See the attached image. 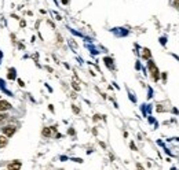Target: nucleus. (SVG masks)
Segmentation results:
<instances>
[{
  "mask_svg": "<svg viewBox=\"0 0 179 170\" xmlns=\"http://www.w3.org/2000/svg\"><path fill=\"white\" fill-rule=\"evenodd\" d=\"M22 165H21V162H11V163H8L7 165V169H19Z\"/></svg>",
  "mask_w": 179,
  "mask_h": 170,
  "instance_id": "nucleus-6",
  "label": "nucleus"
},
{
  "mask_svg": "<svg viewBox=\"0 0 179 170\" xmlns=\"http://www.w3.org/2000/svg\"><path fill=\"white\" fill-rule=\"evenodd\" d=\"M72 87H73V88H74V89H76V90H80V85L77 84L76 81H73V82H72Z\"/></svg>",
  "mask_w": 179,
  "mask_h": 170,
  "instance_id": "nucleus-10",
  "label": "nucleus"
},
{
  "mask_svg": "<svg viewBox=\"0 0 179 170\" xmlns=\"http://www.w3.org/2000/svg\"><path fill=\"white\" fill-rule=\"evenodd\" d=\"M13 108V106H11L8 101L6 100H0V111H8V110Z\"/></svg>",
  "mask_w": 179,
  "mask_h": 170,
  "instance_id": "nucleus-3",
  "label": "nucleus"
},
{
  "mask_svg": "<svg viewBox=\"0 0 179 170\" xmlns=\"http://www.w3.org/2000/svg\"><path fill=\"white\" fill-rule=\"evenodd\" d=\"M2 132H3V134H6L7 137H13L17 132V128L14 125H7L2 129Z\"/></svg>",
  "mask_w": 179,
  "mask_h": 170,
  "instance_id": "nucleus-2",
  "label": "nucleus"
},
{
  "mask_svg": "<svg viewBox=\"0 0 179 170\" xmlns=\"http://www.w3.org/2000/svg\"><path fill=\"white\" fill-rule=\"evenodd\" d=\"M7 144H8V137L6 134H2L0 136V148H4Z\"/></svg>",
  "mask_w": 179,
  "mask_h": 170,
  "instance_id": "nucleus-5",
  "label": "nucleus"
},
{
  "mask_svg": "<svg viewBox=\"0 0 179 170\" xmlns=\"http://www.w3.org/2000/svg\"><path fill=\"white\" fill-rule=\"evenodd\" d=\"M62 3H65V4H66V3H68V0H62Z\"/></svg>",
  "mask_w": 179,
  "mask_h": 170,
  "instance_id": "nucleus-14",
  "label": "nucleus"
},
{
  "mask_svg": "<svg viewBox=\"0 0 179 170\" xmlns=\"http://www.w3.org/2000/svg\"><path fill=\"white\" fill-rule=\"evenodd\" d=\"M8 118V114L7 112H4V111H0V123H3L6 119Z\"/></svg>",
  "mask_w": 179,
  "mask_h": 170,
  "instance_id": "nucleus-8",
  "label": "nucleus"
},
{
  "mask_svg": "<svg viewBox=\"0 0 179 170\" xmlns=\"http://www.w3.org/2000/svg\"><path fill=\"white\" fill-rule=\"evenodd\" d=\"M72 110H73V112H76V114H79V112H80V110L77 108L76 106H72Z\"/></svg>",
  "mask_w": 179,
  "mask_h": 170,
  "instance_id": "nucleus-11",
  "label": "nucleus"
},
{
  "mask_svg": "<svg viewBox=\"0 0 179 170\" xmlns=\"http://www.w3.org/2000/svg\"><path fill=\"white\" fill-rule=\"evenodd\" d=\"M8 78H10V80H15V74H14V70H13V69H10V73H8Z\"/></svg>",
  "mask_w": 179,
  "mask_h": 170,
  "instance_id": "nucleus-9",
  "label": "nucleus"
},
{
  "mask_svg": "<svg viewBox=\"0 0 179 170\" xmlns=\"http://www.w3.org/2000/svg\"><path fill=\"white\" fill-rule=\"evenodd\" d=\"M149 71H150V74H151V77H153L154 81H158V78H160V71H158L157 66L154 65V62H153L151 59H149Z\"/></svg>",
  "mask_w": 179,
  "mask_h": 170,
  "instance_id": "nucleus-1",
  "label": "nucleus"
},
{
  "mask_svg": "<svg viewBox=\"0 0 179 170\" xmlns=\"http://www.w3.org/2000/svg\"><path fill=\"white\" fill-rule=\"evenodd\" d=\"M41 136L43 137H51L52 136V128H43V130H41Z\"/></svg>",
  "mask_w": 179,
  "mask_h": 170,
  "instance_id": "nucleus-4",
  "label": "nucleus"
},
{
  "mask_svg": "<svg viewBox=\"0 0 179 170\" xmlns=\"http://www.w3.org/2000/svg\"><path fill=\"white\" fill-rule=\"evenodd\" d=\"M25 25H26V22H25V21H21V27H24Z\"/></svg>",
  "mask_w": 179,
  "mask_h": 170,
  "instance_id": "nucleus-13",
  "label": "nucleus"
},
{
  "mask_svg": "<svg viewBox=\"0 0 179 170\" xmlns=\"http://www.w3.org/2000/svg\"><path fill=\"white\" fill-rule=\"evenodd\" d=\"M142 58H143V59H151V54H150V51H149L147 48H145V49H143Z\"/></svg>",
  "mask_w": 179,
  "mask_h": 170,
  "instance_id": "nucleus-7",
  "label": "nucleus"
},
{
  "mask_svg": "<svg viewBox=\"0 0 179 170\" xmlns=\"http://www.w3.org/2000/svg\"><path fill=\"white\" fill-rule=\"evenodd\" d=\"M18 84L21 85V87H25V84H24V81H22V80H18Z\"/></svg>",
  "mask_w": 179,
  "mask_h": 170,
  "instance_id": "nucleus-12",
  "label": "nucleus"
}]
</instances>
